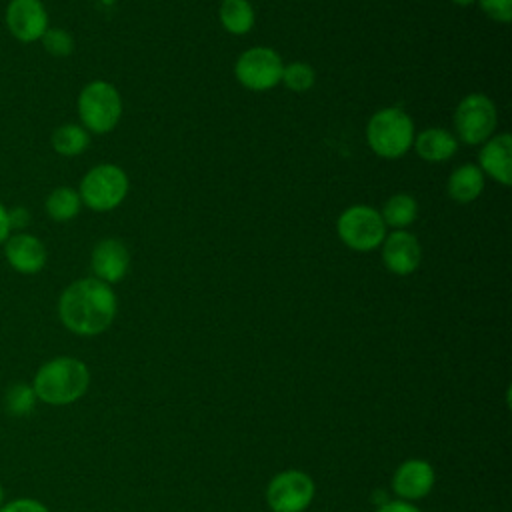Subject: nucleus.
Masks as SVG:
<instances>
[{
	"label": "nucleus",
	"mask_w": 512,
	"mask_h": 512,
	"mask_svg": "<svg viewBox=\"0 0 512 512\" xmlns=\"http://www.w3.org/2000/svg\"><path fill=\"white\" fill-rule=\"evenodd\" d=\"M118 310L110 284L98 278H80L68 284L58 298V318L76 336H98L106 332Z\"/></svg>",
	"instance_id": "1"
},
{
	"label": "nucleus",
	"mask_w": 512,
	"mask_h": 512,
	"mask_svg": "<svg viewBox=\"0 0 512 512\" xmlns=\"http://www.w3.org/2000/svg\"><path fill=\"white\" fill-rule=\"evenodd\" d=\"M30 384L40 404L70 406L88 392L90 368L76 356H54L36 368Z\"/></svg>",
	"instance_id": "2"
},
{
	"label": "nucleus",
	"mask_w": 512,
	"mask_h": 512,
	"mask_svg": "<svg viewBox=\"0 0 512 512\" xmlns=\"http://www.w3.org/2000/svg\"><path fill=\"white\" fill-rule=\"evenodd\" d=\"M366 140L380 158H400L414 144V122L402 108H382L368 120Z\"/></svg>",
	"instance_id": "3"
},
{
	"label": "nucleus",
	"mask_w": 512,
	"mask_h": 512,
	"mask_svg": "<svg viewBox=\"0 0 512 512\" xmlns=\"http://www.w3.org/2000/svg\"><path fill=\"white\" fill-rule=\"evenodd\" d=\"M78 114L86 130L106 134L122 116V98L110 82L94 80L78 96Z\"/></svg>",
	"instance_id": "4"
},
{
	"label": "nucleus",
	"mask_w": 512,
	"mask_h": 512,
	"mask_svg": "<svg viewBox=\"0 0 512 512\" xmlns=\"http://www.w3.org/2000/svg\"><path fill=\"white\" fill-rule=\"evenodd\" d=\"M128 188V176L120 166L98 164L84 174L78 194L88 208L108 212L124 202Z\"/></svg>",
	"instance_id": "5"
},
{
	"label": "nucleus",
	"mask_w": 512,
	"mask_h": 512,
	"mask_svg": "<svg viewBox=\"0 0 512 512\" xmlns=\"http://www.w3.org/2000/svg\"><path fill=\"white\" fill-rule=\"evenodd\" d=\"M336 232L348 248L356 252H370L386 238V224L376 208L354 204L338 216Z\"/></svg>",
	"instance_id": "6"
},
{
	"label": "nucleus",
	"mask_w": 512,
	"mask_h": 512,
	"mask_svg": "<svg viewBox=\"0 0 512 512\" xmlns=\"http://www.w3.org/2000/svg\"><path fill=\"white\" fill-rule=\"evenodd\" d=\"M316 494V484L304 470H282L266 486V504L272 512H304Z\"/></svg>",
	"instance_id": "7"
},
{
	"label": "nucleus",
	"mask_w": 512,
	"mask_h": 512,
	"mask_svg": "<svg viewBox=\"0 0 512 512\" xmlns=\"http://www.w3.org/2000/svg\"><path fill=\"white\" fill-rule=\"evenodd\" d=\"M498 112L494 102L484 94H468L454 112L456 134L466 144H484L496 130Z\"/></svg>",
	"instance_id": "8"
},
{
	"label": "nucleus",
	"mask_w": 512,
	"mask_h": 512,
	"mask_svg": "<svg viewBox=\"0 0 512 512\" xmlns=\"http://www.w3.org/2000/svg\"><path fill=\"white\" fill-rule=\"evenodd\" d=\"M282 70L284 64L280 54L268 46L244 50L234 64L236 80L252 92H266L274 88L282 80Z\"/></svg>",
	"instance_id": "9"
},
{
	"label": "nucleus",
	"mask_w": 512,
	"mask_h": 512,
	"mask_svg": "<svg viewBox=\"0 0 512 512\" xmlns=\"http://www.w3.org/2000/svg\"><path fill=\"white\" fill-rule=\"evenodd\" d=\"M436 482L434 466L424 458H408L404 460L392 476V492L398 500L414 502L426 498Z\"/></svg>",
	"instance_id": "10"
},
{
	"label": "nucleus",
	"mask_w": 512,
	"mask_h": 512,
	"mask_svg": "<svg viewBox=\"0 0 512 512\" xmlns=\"http://www.w3.org/2000/svg\"><path fill=\"white\" fill-rule=\"evenodd\" d=\"M6 28L24 44L36 42L48 30V12L40 0H10Z\"/></svg>",
	"instance_id": "11"
},
{
	"label": "nucleus",
	"mask_w": 512,
	"mask_h": 512,
	"mask_svg": "<svg viewBox=\"0 0 512 512\" xmlns=\"http://www.w3.org/2000/svg\"><path fill=\"white\" fill-rule=\"evenodd\" d=\"M382 262L396 276L412 274L422 260V248L414 234L394 230L382 240Z\"/></svg>",
	"instance_id": "12"
},
{
	"label": "nucleus",
	"mask_w": 512,
	"mask_h": 512,
	"mask_svg": "<svg viewBox=\"0 0 512 512\" xmlns=\"http://www.w3.org/2000/svg\"><path fill=\"white\" fill-rule=\"evenodd\" d=\"M90 268L94 272V278L110 286L120 282L130 268V252L126 244L118 238L100 240L90 254Z\"/></svg>",
	"instance_id": "13"
},
{
	"label": "nucleus",
	"mask_w": 512,
	"mask_h": 512,
	"mask_svg": "<svg viewBox=\"0 0 512 512\" xmlns=\"http://www.w3.org/2000/svg\"><path fill=\"white\" fill-rule=\"evenodd\" d=\"M4 254L8 264L20 274H36L46 264V248L44 244L26 232H18L6 238Z\"/></svg>",
	"instance_id": "14"
},
{
	"label": "nucleus",
	"mask_w": 512,
	"mask_h": 512,
	"mask_svg": "<svg viewBox=\"0 0 512 512\" xmlns=\"http://www.w3.org/2000/svg\"><path fill=\"white\" fill-rule=\"evenodd\" d=\"M482 174H488L502 186L512 184V138L508 132L490 136L478 154Z\"/></svg>",
	"instance_id": "15"
},
{
	"label": "nucleus",
	"mask_w": 512,
	"mask_h": 512,
	"mask_svg": "<svg viewBox=\"0 0 512 512\" xmlns=\"http://www.w3.org/2000/svg\"><path fill=\"white\" fill-rule=\"evenodd\" d=\"M416 154L426 162H444L458 150V140L444 128H426L414 136Z\"/></svg>",
	"instance_id": "16"
},
{
	"label": "nucleus",
	"mask_w": 512,
	"mask_h": 512,
	"mask_svg": "<svg viewBox=\"0 0 512 512\" xmlns=\"http://www.w3.org/2000/svg\"><path fill=\"white\" fill-rule=\"evenodd\" d=\"M448 194L458 204L474 202L484 190V174L476 164H462L448 176Z\"/></svg>",
	"instance_id": "17"
},
{
	"label": "nucleus",
	"mask_w": 512,
	"mask_h": 512,
	"mask_svg": "<svg viewBox=\"0 0 512 512\" xmlns=\"http://www.w3.org/2000/svg\"><path fill=\"white\" fill-rule=\"evenodd\" d=\"M218 18L224 30L242 36L252 30L256 14L248 0H222L218 8Z\"/></svg>",
	"instance_id": "18"
},
{
	"label": "nucleus",
	"mask_w": 512,
	"mask_h": 512,
	"mask_svg": "<svg viewBox=\"0 0 512 512\" xmlns=\"http://www.w3.org/2000/svg\"><path fill=\"white\" fill-rule=\"evenodd\" d=\"M416 214H418V204L414 196L402 194V192L390 196L380 212L384 224L396 230H404L406 226H410L416 220Z\"/></svg>",
	"instance_id": "19"
},
{
	"label": "nucleus",
	"mask_w": 512,
	"mask_h": 512,
	"mask_svg": "<svg viewBox=\"0 0 512 512\" xmlns=\"http://www.w3.org/2000/svg\"><path fill=\"white\" fill-rule=\"evenodd\" d=\"M82 206L80 194L70 186L54 188L46 198V212L56 222H68L78 216Z\"/></svg>",
	"instance_id": "20"
},
{
	"label": "nucleus",
	"mask_w": 512,
	"mask_h": 512,
	"mask_svg": "<svg viewBox=\"0 0 512 512\" xmlns=\"http://www.w3.org/2000/svg\"><path fill=\"white\" fill-rule=\"evenodd\" d=\"M90 144L88 130L78 124H62L52 132V148L60 156H78Z\"/></svg>",
	"instance_id": "21"
},
{
	"label": "nucleus",
	"mask_w": 512,
	"mask_h": 512,
	"mask_svg": "<svg viewBox=\"0 0 512 512\" xmlns=\"http://www.w3.org/2000/svg\"><path fill=\"white\" fill-rule=\"evenodd\" d=\"M4 410L14 418H26L30 416L36 406L38 398L30 382H14L4 392Z\"/></svg>",
	"instance_id": "22"
},
{
	"label": "nucleus",
	"mask_w": 512,
	"mask_h": 512,
	"mask_svg": "<svg viewBox=\"0 0 512 512\" xmlns=\"http://www.w3.org/2000/svg\"><path fill=\"white\" fill-rule=\"evenodd\" d=\"M280 82H284L286 88L292 90V92H306L314 86L316 72L306 62H292V64L284 66Z\"/></svg>",
	"instance_id": "23"
},
{
	"label": "nucleus",
	"mask_w": 512,
	"mask_h": 512,
	"mask_svg": "<svg viewBox=\"0 0 512 512\" xmlns=\"http://www.w3.org/2000/svg\"><path fill=\"white\" fill-rule=\"evenodd\" d=\"M42 46L48 54L56 56V58H64V56H70L72 50H74V40L72 36L62 30V28H48L44 34H42Z\"/></svg>",
	"instance_id": "24"
},
{
	"label": "nucleus",
	"mask_w": 512,
	"mask_h": 512,
	"mask_svg": "<svg viewBox=\"0 0 512 512\" xmlns=\"http://www.w3.org/2000/svg\"><path fill=\"white\" fill-rule=\"evenodd\" d=\"M0 512H50V508L34 496H16L4 500Z\"/></svg>",
	"instance_id": "25"
},
{
	"label": "nucleus",
	"mask_w": 512,
	"mask_h": 512,
	"mask_svg": "<svg viewBox=\"0 0 512 512\" xmlns=\"http://www.w3.org/2000/svg\"><path fill=\"white\" fill-rule=\"evenodd\" d=\"M482 12L502 24H508L512 20V0H478Z\"/></svg>",
	"instance_id": "26"
},
{
	"label": "nucleus",
	"mask_w": 512,
	"mask_h": 512,
	"mask_svg": "<svg viewBox=\"0 0 512 512\" xmlns=\"http://www.w3.org/2000/svg\"><path fill=\"white\" fill-rule=\"evenodd\" d=\"M376 512H420L418 506H414L412 502H406V500H390V502H384Z\"/></svg>",
	"instance_id": "27"
},
{
	"label": "nucleus",
	"mask_w": 512,
	"mask_h": 512,
	"mask_svg": "<svg viewBox=\"0 0 512 512\" xmlns=\"http://www.w3.org/2000/svg\"><path fill=\"white\" fill-rule=\"evenodd\" d=\"M10 218H8V210L0 204V244L6 242L8 234H10Z\"/></svg>",
	"instance_id": "28"
},
{
	"label": "nucleus",
	"mask_w": 512,
	"mask_h": 512,
	"mask_svg": "<svg viewBox=\"0 0 512 512\" xmlns=\"http://www.w3.org/2000/svg\"><path fill=\"white\" fill-rule=\"evenodd\" d=\"M4 500H6V490H4V484L0 482V506L4 504Z\"/></svg>",
	"instance_id": "29"
},
{
	"label": "nucleus",
	"mask_w": 512,
	"mask_h": 512,
	"mask_svg": "<svg viewBox=\"0 0 512 512\" xmlns=\"http://www.w3.org/2000/svg\"><path fill=\"white\" fill-rule=\"evenodd\" d=\"M454 4H460V6H468V4H472V2H476V0H452Z\"/></svg>",
	"instance_id": "30"
}]
</instances>
